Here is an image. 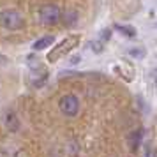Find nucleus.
<instances>
[{"mask_svg":"<svg viewBox=\"0 0 157 157\" xmlns=\"http://www.w3.org/2000/svg\"><path fill=\"white\" fill-rule=\"evenodd\" d=\"M27 65H29V69H30V81H32V85L43 86L46 83V79H48V71L41 64V60L36 55H30L27 58Z\"/></svg>","mask_w":157,"mask_h":157,"instance_id":"nucleus-3","label":"nucleus"},{"mask_svg":"<svg viewBox=\"0 0 157 157\" xmlns=\"http://www.w3.org/2000/svg\"><path fill=\"white\" fill-rule=\"evenodd\" d=\"M55 43V36H43L41 39H37L36 43H34V51H41V50H46L48 46Z\"/></svg>","mask_w":157,"mask_h":157,"instance_id":"nucleus-11","label":"nucleus"},{"mask_svg":"<svg viewBox=\"0 0 157 157\" xmlns=\"http://www.w3.org/2000/svg\"><path fill=\"white\" fill-rule=\"evenodd\" d=\"M141 138H143V131H141V129H134L132 132H129V136H127V145H129V148L132 150V152H136V150L140 148Z\"/></svg>","mask_w":157,"mask_h":157,"instance_id":"nucleus-8","label":"nucleus"},{"mask_svg":"<svg viewBox=\"0 0 157 157\" xmlns=\"http://www.w3.org/2000/svg\"><path fill=\"white\" fill-rule=\"evenodd\" d=\"M58 108L65 117H76L79 113V99L74 94H65V95L60 97Z\"/></svg>","mask_w":157,"mask_h":157,"instance_id":"nucleus-5","label":"nucleus"},{"mask_svg":"<svg viewBox=\"0 0 157 157\" xmlns=\"http://www.w3.org/2000/svg\"><path fill=\"white\" fill-rule=\"evenodd\" d=\"M0 64H6V57L4 55H0Z\"/></svg>","mask_w":157,"mask_h":157,"instance_id":"nucleus-15","label":"nucleus"},{"mask_svg":"<svg viewBox=\"0 0 157 157\" xmlns=\"http://www.w3.org/2000/svg\"><path fill=\"white\" fill-rule=\"evenodd\" d=\"M23 25H25V20H23L21 13L18 9L7 7L0 11V27L6 30H21Z\"/></svg>","mask_w":157,"mask_h":157,"instance_id":"nucleus-2","label":"nucleus"},{"mask_svg":"<svg viewBox=\"0 0 157 157\" xmlns=\"http://www.w3.org/2000/svg\"><path fill=\"white\" fill-rule=\"evenodd\" d=\"M115 30H118L122 36L129 37V39H134L136 37V29L131 25H122V23H115Z\"/></svg>","mask_w":157,"mask_h":157,"instance_id":"nucleus-12","label":"nucleus"},{"mask_svg":"<svg viewBox=\"0 0 157 157\" xmlns=\"http://www.w3.org/2000/svg\"><path fill=\"white\" fill-rule=\"evenodd\" d=\"M4 125L7 127V131H13L16 132L20 129V120H18V115L14 111H7L6 117H4Z\"/></svg>","mask_w":157,"mask_h":157,"instance_id":"nucleus-9","label":"nucleus"},{"mask_svg":"<svg viewBox=\"0 0 157 157\" xmlns=\"http://www.w3.org/2000/svg\"><path fill=\"white\" fill-rule=\"evenodd\" d=\"M154 85H155V88H157V69L154 71Z\"/></svg>","mask_w":157,"mask_h":157,"instance_id":"nucleus-14","label":"nucleus"},{"mask_svg":"<svg viewBox=\"0 0 157 157\" xmlns=\"http://www.w3.org/2000/svg\"><path fill=\"white\" fill-rule=\"evenodd\" d=\"M109 37H111V29H102L97 34V37L92 41V51L94 53H102L104 51V48H106L108 41H109Z\"/></svg>","mask_w":157,"mask_h":157,"instance_id":"nucleus-7","label":"nucleus"},{"mask_svg":"<svg viewBox=\"0 0 157 157\" xmlns=\"http://www.w3.org/2000/svg\"><path fill=\"white\" fill-rule=\"evenodd\" d=\"M127 55H131L132 58H145L147 51H145V48H129Z\"/></svg>","mask_w":157,"mask_h":157,"instance_id":"nucleus-13","label":"nucleus"},{"mask_svg":"<svg viewBox=\"0 0 157 157\" xmlns=\"http://www.w3.org/2000/svg\"><path fill=\"white\" fill-rule=\"evenodd\" d=\"M60 21L64 23L65 27H72L78 21V13L74 9H65V11H62V20Z\"/></svg>","mask_w":157,"mask_h":157,"instance_id":"nucleus-10","label":"nucleus"},{"mask_svg":"<svg viewBox=\"0 0 157 157\" xmlns=\"http://www.w3.org/2000/svg\"><path fill=\"white\" fill-rule=\"evenodd\" d=\"M79 39H81L79 34H71L69 37H65L60 43H57L50 50V53H48V62H57V60H60L64 55H69V53L79 44Z\"/></svg>","mask_w":157,"mask_h":157,"instance_id":"nucleus-1","label":"nucleus"},{"mask_svg":"<svg viewBox=\"0 0 157 157\" xmlns=\"http://www.w3.org/2000/svg\"><path fill=\"white\" fill-rule=\"evenodd\" d=\"M37 16H39V21L43 23V25L53 27V25H58L60 23V20H62V11L55 4H44V6L39 7Z\"/></svg>","mask_w":157,"mask_h":157,"instance_id":"nucleus-4","label":"nucleus"},{"mask_svg":"<svg viewBox=\"0 0 157 157\" xmlns=\"http://www.w3.org/2000/svg\"><path fill=\"white\" fill-rule=\"evenodd\" d=\"M113 71L117 72L125 83H131V81L134 79V76H136L134 67H132V64L127 62V60H118V62L113 65Z\"/></svg>","mask_w":157,"mask_h":157,"instance_id":"nucleus-6","label":"nucleus"}]
</instances>
